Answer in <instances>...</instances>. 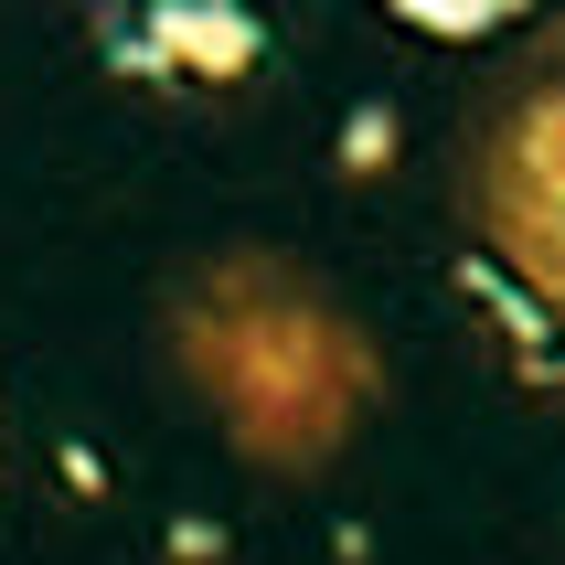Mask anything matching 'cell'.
I'll list each match as a JSON object with an SVG mask.
<instances>
[{
	"label": "cell",
	"mask_w": 565,
	"mask_h": 565,
	"mask_svg": "<svg viewBox=\"0 0 565 565\" xmlns=\"http://www.w3.org/2000/svg\"><path fill=\"white\" fill-rule=\"evenodd\" d=\"M96 64L118 86H235L267 64V22L246 0H139L96 32Z\"/></svg>",
	"instance_id": "cell-1"
},
{
	"label": "cell",
	"mask_w": 565,
	"mask_h": 565,
	"mask_svg": "<svg viewBox=\"0 0 565 565\" xmlns=\"http://www.w3.org/2000/svg\"><path fill=\"white\" fill-rule=\"evenodd\" d=\"M448 278H459V288L480 299V320H491L502 342H523L534 363H555V310H544V288H512L502 267H491V256H459Z\"/></svg>",
	"instance_id": "cell-2"
},
{
	"label": "cell",
	"mask_w": 565,
	"mask_h": 565,
	"mask_svg": "<svg viewBox=\"0 0 565 565\" xmlns=\"http://www.w3.org/2000/svg\"><path fill=\"white\" fill-rule=\"evenodd\" d=\"M395 22L438 43H480V32H512V0H395Z\"/></svg>",
	"instance_id": "cell-3"
},
{
	"label": "cell",
	"mask_w": 565,
	"mask_h": 565,
	"mask_svg": "<svg viewBox=\"0 0 565 565\" xmlns=\"http://www.w3.org/2000/svg\"><path fill=\"white\" fill-rule=\"evenodd\" d=\"M384 160H395V107H384V96H363V107L342 118V171H352V182H374Z\"/></svg>",
	"instance_id": "cell-4"
},
{
	"label": "cell",
	"mask_w": 565,
	"mask_h": 565,
	"mask_svg": "<svg viewBox=\"0 0 565 565\" xmlns=\"http://www.w3.org/2000/svg\"><path fill=\"white\" fill-rule=\"evenodd\" d=\"M224 555V523H203V512H171V565H214Z\"/></svg>",
	"instance_id": "cell-5"
},
{
	"label": "cell",
	"mask_w": 565,
	"mask_h": 565,
	"mask_svg": "<svg viewBox=\"0 0 565 565\" xmlns=\"http://www.w3.org/2000/svg\"><path fill=\"white\" fill-rule=\"evenodd\" d=\"M54 459H64V491H75V502H107V459H96L86 438H64Z\"/></svg>",
	"instance_id": "cell-6"
}]
</instances>
